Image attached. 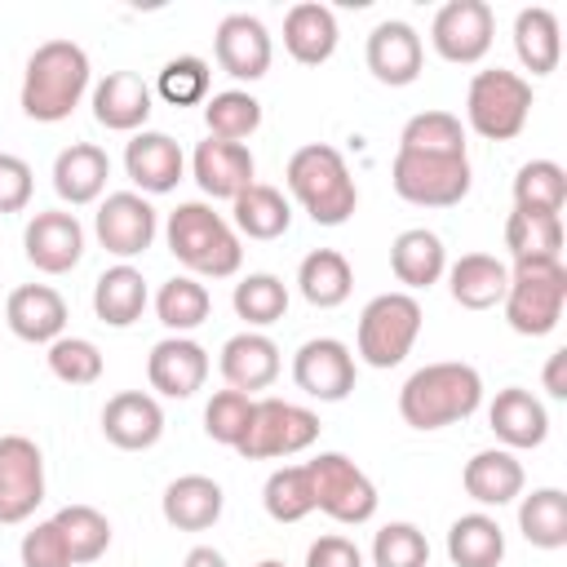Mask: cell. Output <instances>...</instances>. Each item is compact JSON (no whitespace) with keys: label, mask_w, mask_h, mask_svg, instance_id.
Segmentation results:
<instances>
[{"label":"cell","mask_w":567,"mask_h":567,"mask_svg":"<svg viewBox=\"0 0 567 567\" xmlns=\"http://www.w3.org/2000/svg\"><path fill=\"white\" fill-rule=\"evenodd\" d=\"M483 403V377L474 363L443 359L416 368L399 390V416L412 430H443L456 421H470Z\"/></svg>","instance_id":"cell-1"},{"label":"cell","mask_w":567,"mask_h":567,"mask_svg":"<svg viewBox=\"0 0 567 567\" xmlns=\"http://www.w3.org/2000/svg\"><path fill=\"white\" fill-rule=\"evenodd\" d=\"M89 53L75 40H44L22 71V115L35 124H62L89 93Z\"/></svg>","instance_id":"cell-2"},{"label":"cell","mask_w":567,"mask_h":567,"mask_svg":"<svg viewBox=\"0 0 567 567\" xmlns=\"http://www.w3.org/2000/svg\"><path fill=\"white\" fill-rule=\"evenodd\" d=\"M284 182L292 199L306 208L315 226H346L359 208V186L350 177V164L337 146L328 142H306L288 155Z\"/></svg>","instance_id":"cell-3"},{"label":"cell","mask_w":567,"mask_h":567,"mask_svg":"<svg viewBox=\"0 0 567 567\" xmlns=\"http://www.w3.org/2000/svg\"><path fill=\"white\" fill-rule=\"evenodd\" d=\"M164 239H168V252L195 279H230L244 266L239 235L221 213H213V204H199V199L177 204L164 221Z\"/></svg>","instance_id":"cell-4"},{"label":"cell","mask_w":567,"mask_h":567,"mask_svg":"<svg viewBox=\"0 0 567 567\" xmlns=\"http://www.w3.org/2000/svg\"><path fill=\"white\" fill-rule=\"evenodd\" d=\"M501 306L518 337H549L567 306V266L558 257H518Z\"/></svg>","instance_id":"cell-5"},{"label":"cell","mask_w":567,"mask_h":567,"mask_svg":"<svg viewBox=\"0 0 567 567\" xmlns=\"http://www.w3.org/2000/svg\"><path fill=\"white\" fill-rule=\"evenodd\" d=\"M527 115H532V80H523L518 71H505V66L474 71V80L465 89V120L478 137L509 142L523 133Z\"/></svg>","instance_id":"cell-6"},{"label":"cell","mask_w":567,"mask_h":567,"mask_svg":"<svg viewBox=\"0 0 567 567\" xmlns=\"http://www.w3.org/2000/svg\"><path fill=\"white\" fill-rule=\"evenodd\" d=\"M421 332V301L412 292H377L359 310L354 350L368 368H399Z\"/></svg>","instance_id":"cell-7"},{"label":"cell","mask_w":567,"mask_h":567,"mask_svg":"<svg viewBox=\"0 0 567 567\" xmlns=\"http://www.w3.org/2000/svg\"><path fill=\"white\" fill-rule=\"evenodd\" d=\"M390 182H394V195L416 204V208H452V204H461L470 195L474 173H470V155H412V151H394Z\"/></svg>","instance_id":"cell-8"},{"label":"cell","mask_w":567,"mask_h":567,"mask_svg":"<svg viewBox=\"0 0 567 567\" xmlns=\"http://www.w3.org/2000/svg\"><path fill=\"white\" fill-rule=\"evenodd\" d=\"M319 439V416L301 403L288 399H257L252 403V421L239 439V456L244 461H270V456H297Z\"/></svg>","instance_id":"cell-9"},{"label":"cell","mask_w":567,"mask_h":567,"mask_svg":"<svg viewBox=\"0 0 567 567\" xmlns=\"http://www.w3.org/2000/svg\"><path fill=\"white\" fill-rule=\"evenodd\" d=\"M306 470H310V487H315V509L328 514L332 523L359 527L377 514V487L350 456L319 452L315 461H306Z\"/></svg>","instance_id":"cell-10"},{"label":"cell","mask_w":567,"mask_h":567,"mask_svg":"<svg viewBox=\"0 0 567 567\" xmlns=\"http://www.w3.org/2000/svg\"><path fill=\"white\" fill-rule=\"evenodd\" d=\"M44 501V452L27 434H0V527L27 523Z\"/></svg>","instance_id":"cell-11"},{"label":"cell","mask_w":567,"mask_h":567,"mask_svg":"<svg viewBox=\"0 0 567 567\" xmlns=\"http://www.w3.org/2000/svg\"><path fill=\"white\" fill-rule=\"evenodd\" d=\"M496 35V13L487 0H447L430 22V44L452 66H474L487 58Z\"/></svg>","instance_id":"cell-12"},{"label":"cell","mask_w":567,"mask_h":567,"mask_svg":"<svg viewBox=\"0 0 567 567\" xmlns=\"http://www.w3.org/2000/svg\"><path fill=\"white\" fill-rule=\"evenodd\" d=\"M155 230H159V217L151 208L146 195L137 190H111L102 204H97V217H93V235L97 244L128 261V257H142L151 244H155Z\"/></svg>","instance_id":"cell-13"},{"label":"cell","mask_w":567,"mask_h":567,"mask_svg":"<svg viewBox=\"0 0 567 567\" xmlns=\"http://www.w3.org/2000/svg\"><path fill=\"white\" fill-rule=\"evenodd\" d=\"M292 381L301 394L319 403H341L354 390V354L337 337H310L292 354Z\"/></svg>","instance_id":"cell-14"},{"label":"cell","mask_w":567,"mask_h":567,"mask_svg":"<svg viewBox=\"0 0 567 567\" xmlns=\"http://www.w3.org/2000/svg\"><path fill=\"white\" fill-rule=\"evenodd\" d=\"M22 252H27V261H31L35 270H44V275H66V270H75L80 257H84V226H80V217L66 213V208H44V213H35V217L27 221V230H22Z\"/></svg>","instance_id":"cell-15"},{"label":"cell","mask_w":567,"mask_h":567,"mask_svg":"<svg viewBox=\"0 0 567 567\" xmlns=\"http://www.w3.org/2000/svg\"><path fill=\"white\" fill-rule=\"evenodd\" d=\"M213 58L230 80H248V84L261 80L275 58L266 22L252 13H226L213 31Z\"/></svg>","instance_id":"cell-16"},{"label":"cell","mask_w":567,"mask_h":567,"mask_svg":"<svg viewBox=\"0 0 567 567\" xmlns=\"http://www.w3.org/2000/svg\"><path fill=\"white\" fill-rule=\"evenodd\" d=\"M363 62L372 71L377 84H390V89H408L416 75H421V62H425V44L416 35L412 22H399V18H385L368 31V44H363Z\"/></svg>","instance_id":"cell-17"},{"label":"cell","mask_w":567,"mask_h":567,"mask_svg":"<svg viewBox=\"0 0 567 567\" xmlns=\"http://www.w3.org/2000/svg\"><path fill=\"white\" fill-rule=\"evenodd\" d=\"M146 381L164 399H190L208 381V350L190 337H164L146 354Z\"/></svg>","instance_id":"cell-18"},{"label":"cell","mask_w":567,"mask_h":567,"mask_svg":"<svg viewBox=\"0 0 567 567\" xmlns=\"http://www.w3.org/2000/svg\"><path fill=\"white\" fill-rule=\"evenodd\" d=\"M124 173L142 195H168L186 173V155L168 133L142 128L124 146Z\"/></svg>","instance_id":"cell-19"},{"label":"cell","mask_w":567,"mask_h":567,"mask_svg":"<svg viewBox=\"0 0 567 567\" xmlns=\"http://www.w3.org/2000/svg\"><path fill=\"white\" fill-rule=\"evenodd\" d=\"M190 177L199 182V190L208 199H235L239 190H248L257 182V159H252V151L244 142L208 137L190 155Z\"/></svg>","instance_id":"cell-20"},{"label":"cell","mask_w":567,"mask_h":567,"mask_svg":"<svg viewBox=\"0 0 567 567\" xmlns=\"http://www.w3.org/2000/svg\"><path fill=\"white\" fill-rule=\"evenodd\" d=\"M4 323L18 341L53 346L58 337H66V301L49 284H22L4 297Z\"/></svg>","instance_id":"cell-21"},{"label":"cell","mask_w":567,"mask_h":567,"mask_svg":"<svg viewBox=\"0 0 567 567\" xmlns=\"http://www.w3.org/2000/svg\"><path fill=\"white\" fill-rule=\"evenodd\" d=\"M102 434L120 452H146L164 434V408L146 390H120L102 408Z\"/></svg>","instance_id":"cell-22"},{"label":"cell","mask_w":567,"mask_h":567,"mask_svg":"<svg viewBox=\"0 0 567 567\" xmlns=\"http://www.w3.org/2000/svg\"><path fill=\"white\" fill-rule=\"evenodd\" d=\"M93 120L111 133H142L151 120V84L137 71H106L93 84Z\"/></svg>","instance_id":"cell-23"},{"label":"cell","mask_w":567,"mask_h":567,"mask_svg":"<svg viewBox=\"0 0 567 567\" xmlns=\"http://www.w3.org/2000/svg\"><path fill=\"white\" fill-rule=\"evenodd\" d=\"M106 177H111V155L93 142H71L53 159V190L71 208H84V204L102 199Z\"/></svg>","instance_id":"cell-24"},{"label":"cell","mask_w":567,"mask_h":567,"mask_svg":"<svg viewBox=\"0 0 567 567\" xmlns=\"http://www.w3.org/2000/svg\"><path fill=\"white\" fill-rule=\"evenodd\" d=\"M221 377L230 390H244V394H257L266 385H275L279 377V346L266 337V332H235L226 346H221V359H217Z\"/></svg>","instance_id":"cell-25"},{"label":"cell","mask_w":567,"mask_h":567,"mask_svg":"<svg viewBox=\"0 0 567 567\" xmlns=\"http://www.w3.org/2000/svg\"><path fill=\"white\" fill-rule=\"evenodd\" d=\"M487 425H492V434H496L509 452H514V447H540V443L549 439V412H545V403H540L532 390H523V385H505V390L492 399Z\"/></svg>","instance_id":"cell-26"},{"label":"cell","mask_w":567,"mask_h":567,"mask_svg":"<svg viewBox=\"0 0 567 567\" xmlns=\"http://www.w3.org/2000/svg\"><path fill=\"white\" fill-rule=\"evenodd\" d=\"M523 483H527L523 461H518L509 447H483V452H474V456L465 461V470H461L465 496L478 501V505H496V509L509 505V501H518V496H523Z\"/></svg>","instance_id":"cell-27"},{"label":"cell","mask_w":567,"mask_h":567,"mask_svg":"<svg viewBox=\"0 0 567 567\" xmlns=\"http://www.w3.org/2000/svg\"><path fill=\"white\" fill-rule=\"evenodd\" d=\"M159 509H164V523L177 532H208L226 509V492L208 474H182L164 487Z\"/></svg>","instance_id":"cell-28"},{"label":"cell","mask_w":567,"mask_h":567,"mask_svg":"<svg viewBox=\"0 0 567 567\" xmlns=\"http://www.w3.org/2000/svg\"><path fill=\"white\" fill-rule=\"evenodd\" d=\"M509 266L492 252H465L447 266V292L461 310H492L505 301Z\"/></svg>","instance_id":"cell-29"},{"label":"cell","mask_w":567,"mask_h":567,"mask_svg":"<svg viewBox=\"0 0 567 567\" xmlns=\"http://www.w3.org/2000/svg\"><path fill=\"white\" fill-rule=\"evenodd\" d=\"M337 13L328 4L301 0L284 13V49L292 53V62L301 66H323L337 53Z\"/></svg>","instance_id":"cell-30"},{"label":"cell","mask_w":567,"mask_h":567,"mask_svg":"<svg viewBox=\"0 0 567 567\" xmlns=\"http://www.w3.org/2000/svg\"><path fill=\"white\" fill-rule=\"evenodd\" d=\"M151 292H146V279L137 266L120 261V266H106L93 284V315L106 323V328H133L146 310Z\"/></svg>","instance_id":"cell-31"},{"label":"cell","mask_w":567,"mask_h":567,"mask_svg":"<svg viewBox=\"0 0 567 567\" xmlns=\"http://www.w3.org/2000/svg\"><path fill=\"white\" fill-rule=\"evenodd\" d=\"M390 270H394V279L403 284V288H430V284H439L443 279V270H447V248H443V239L434 235V230H425V226H412V230H399L394 235V244H390Z\"/></svg>","instance_id":"cell-32"},{"label":"cell","mask_w":567,"mask_h":567,"mask_svg":"<svg viewBox=\"0 0 567 567\" xmlns=\"http://www.w3.org/2000/svg\"><path fill=\"white\" fill-rule=\"evenodd\" d=\"M230 226H235L239 235H248V239L270 244V239L288 235V226H292V204L284 199V190H275V186H266V182H252L248 190H239V195L230 199Z\"/></svg>","instance_id":"cell-33"},{"label":"cell","mask_w":567,"mask_h":567,"mask_svg":"<svg viewBox=\"0 0 567 567\" xmlns=\"http://www.w3.org/2000/svg\"><path fill=\"white\" fill-rule=\"evenodd\" d=\"M514 53L523 62V71L532 75H549L558 71V53H563V35H558V18L545 4H527L514 13Z\"/></svg>","instance_id":"cell-34"},{"label":"cell","mask_w":567,"mask_h":567,"mask_svg":"<svg viewBox=\"0 0 567 567\" xmlns=\"http://www.w3.org/2000/svg\"><path fill=\"white\" fill-rule=\"evenodd\" d=\"M297 288L315 310H337L341 301H350L354 270L337 248H315L297 266Z\"/></svg>","instance_id":"cell-35"},{"label":"cell","mask_w":567,"mask_h":567,"mask_svg":"<svg viewBox=\"0 0 567 567\" xmlns=\"http://www.w3.org/2000/svg\"><path fill=\"white\" fill-rule=\"evenodd\" d=\"M447 558L456 567H501L505 558V532L492 514L474 509V514H461L452 527H447Z\"/></svg>","instance_id":"cell-36"},{"label":"cell","mask_w":567,"mask_h":567,"mask_svg":"<svg viewBox=\"0 0 567 567\" xmlns=\"http://www.w3.org/2000/svg\"><path fill=\"white\" fill-rule=\"evenodd\" d=\"M518 532L536 549H563L567 545V492L563 487H536L518 501Z\"/></svg>","instance_id":"cell-37"},{"label":"cell","mask_w":567,"mask_h":567,"mask_svg":"<svg viewBox=\"0 0 567 567\" xmlns=\"http://www.w3.org/2000/svg\"><path fill=\"white\" fill-rule=\"evenodd\" d=\"M208 310H213V297H208V288H204L195 275H173V279H164L159 292H155V315H159V323H164L173 337L195 332V328L208 319Z\"/></svg>","instance_id":"cell-38"},{"label":"cell","mask_w":567,"mask_h":567,"mask_svg":"<svg viewBox=\"0 0 567 567\" xmlns=\"http://www.w3.org/2000/svg\"><path fill=\"white\" fill-rule=\"evenodd\" d=\"M230 306L252 332H261V328H270V323H279L288 315V284L279 275H270V270L244 275L235 284V292H230Z\"/></svg>","instance_id":"cell-39"},{"label":"cell","mask_w":567,"mask_h":567,"mask_svg":"<svg viewBox=\"0 0 567 567\" xmlns=\"http://www.w3.org/2000/svg\"><path fill=\"white\" fill-rule=\"evenodd\" d=\"M399 151H412V155H465V124L452 111H416L399 133Z\"/></svg>","instance_id":"cell-40"},{"label":"cell","mask_w":567,"mask_h":567,"mask_svg":"<svg viewBox=\"0 0 567 567\" xmlns=\"http://www.w3.org/2000/svg\"><path fill=\"white\" fill-rule=\"evenodd\" d=\"M204 124H208V137L244 142L261 128V102L248 89H221L204 102Z\"/></svg>","instance_id":"cell-41"},{"label":"cell","mask_w":567,"mask_h":567,"mask_svg":"<svg viewBox=\"0 0 567 567\" xmlns=\"http://www.w3.org/2000/svg\"><path fill=\"white\" fill-rule=\"evenodd\" d=\"M505 248L509 257H558L563 248V217L558 213H532L514 208L505 217Z\"/></svg>","instance_id":"cell-42"},{"label":"cell","mask_w":567,"mask_h":567,"mask_svg":"<svg viewBox=\"0 0 567 567\" xmlns=\"http://www.w3.org/2000/svg\"><path fill=\"white\" fill-rule=\"evenodd\" d=\"M53 523H58V532H62V540H66L75 567H80V563H97V558L111 549V523H106V514L93 509V505H62V509L53 514Z\"/></svg>","instance_id":"cell-43"},{"label":"cell","mask_w":567,"mask_h":567,"mask_svg":"<svg viewBox=\"0 0 567 567\" xmlns=\"http://www.w3.org/2000/svg\"><path fill=\"white\" fill-rule=\"evenodd\" d=\"M567 204V173L554 159H527L514 173V208H532V213H558L563 217Z\"/></svg>","instance_id":"cell-44"},{"label":"cell","mask_w":567,"mask_h":567,"mask_svg":"<svg viewBox=\"0 0 567 567\" xmlns=\"http://www.w3.org/2000/svg\"><path fill=\"white\" fill-rule=\"evenodd\" d=\"M261 505L275 523H301L306 514H315V487H310V470L306 465H279L270 470L266 487H261Z\"/></svg>","instance_id":"cell-45"},{"label":"cell","mask_w":567,"mask_h":567,"mask_svg":"<svg viewBox=\"0 0 567 567\" xmlns=\"http://www.w3.org/2000/svg\"><path fill=\"white\" fill-rule=\"evenodd\" d=\"M252 394H244V390H217L213 399H208V408H204V434L213 439V443H221V447H239V439H244V430H248V421H252Z\"/></svg>","instance_id":"cell-46"},{"label":"cell","mask_w":567,"mask_h":567,"mask_svg":"<svg viewBox=\"0 0 567 567\" xmlns=\"http://www.w3.org/2000/svg\"><path fill=\"white\" fill-rule=\"evenodd\" d=\"M372 567H430V540L416 523H385L372 536Z\"/></svg>","instance_id":"cell-47"},{"label":"cell","mask_w":567,"mask_h":567,"mask_svg":"<svg viewBox=\"0 0 567 567\" xmlns=\"http://www.w3.org/2000/svg\"><path fill=\"white\" fill-rule=\"evenodd\" d=\"M49 372L62 381V385H93L102 377V350L89 341V337H58L49 346Z\"/></svg>","instance_id":"cell-48"},{"label":"cell","mask_w":567,"mask_h":567,"mask_svg":"<svg viewBox=\"0 0 567 567\" xmlns=\"http://www.w3.org/2000/svg\"><path fill=\"white\" fill-rule=\"evenodd\" d=\"M155 93L168 102V106H195V102H208V62L204 58H173L159 66V80H155Z\"/></svg>","instance_id":"cell-49"},{"label":"cell","mask_w":567,"mask_h":567,"mask_svg":"<svg viewBox=\"0 0 567 567\" xmlns=\"http://www.w3.org/2000/svg\"><path fill=\"white\" fill-rule=\"evenodd\" d=\"M18 558H22V567H75L71 563V549H66V540H62V532H58L53 518H44L31 532H22Z\"/></svg>","instance_id":"cell-50"},{"label":"cell","mask_w":567,"mask_h":567,"mask_svg":"<svg viewBox=\"0 0 567 567\" xmlns=\"http://www.w3.org/2000/svg\"><path fill=\"white\" fill-rule=\"evenodd\" d=\"M31 190H35L31 164L22 155L0 151V213H22L31 204Z\"/></svg>","instance_id":"cell-51"},{"label":"cell","mask_w":567,"mask_h":567,"mask_svg":"<svg viewBox=\"0 0 567 567\" xmlns=\"http://www.w3.org/2000/svg\"><path fill=\"white\" fill-rule=\"evenodd\" d=\"M306 567H363V554L350 536H319L306 549Z\"/></svg>","instance_id":"cell-52"},{"label":"cell","mask_w":567,"mask_h":567,"mask_svg":"<svg viewBox=\"0 0 567 567\" xmlns=\"http://www.w3.org/2000/svg\"><path fill=\"white\" fill-rule=\"evenodd\" d=\"M545 390L549 399H567V350H554L545 363Z\"/></svg>","instance_id":"cell-53"},{"label":"cell","mask_w":567,"mask_h":567,"mask_svg":"<svg viewBox=\"0 0 567 567\" xmlns=\"http://www.w3.org/2000/svg\"><path fill=\"white\" fill-rule=\"evenodd\" d=\"M182 567H230L226 563V554L221 549H213V545H195L190 554H186V563Z\"/></svg>","instance_id":"cell-54"},{"label":"cell","mask_w":567,"mask_h":567,"mask_svg":"<svg viewBox=\"0 0 567 567\" xmlns=\"http://www.w3.org/2000/svg\"><path fill=\"white\" fill-rule=\"evenodd\" d=\"M257 567H284V563H279V558H261Z\"/></svg>","instance_id":"cell-55"}]
</instances>
